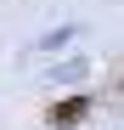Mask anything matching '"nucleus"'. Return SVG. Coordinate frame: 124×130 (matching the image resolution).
I'll return each instance as SVG.
<instances>
[{
    "label": "nucleus",
    "mask_w": 124,
    "mask_h": 130,
    "mask_svg": "<svg viewBox=\"0 0 124 130\" xmlns=\"http://www.w3.org/2000/svg\"><path fill=\"white\" fill-rule=\"evenodd\" d=\"M85 113H90V102H85V96H68L62 107H51V130H68L73 119H85Z\"/></svg>",
    "instance_id": "nucleus-1"
}]
</instances>
